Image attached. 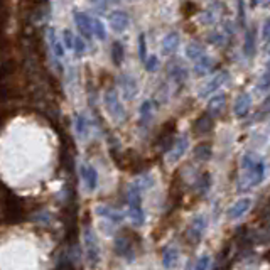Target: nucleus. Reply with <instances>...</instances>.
I'll return each mask as SVG.
<instances>
[{"label":"nucleus","mask_w":270,"mask_h":270,"mask_svg":"<svg viewBox=\"0 0 270 270\" xmlns=\"http://www.w3.org/2000/svg\"><path fill=\"white\" fill-rule=\"evenodd\" d=\"M24 216V208L20 204V199L14 196L12 193H4L2 199V218L7 223H15Z\"/></svg>","instance_id":"f257e3e1"},{"label":"nucleus","mask_w":270,"mask_h":270,"mask_svg":"<svg viewBox=\"0 0 270 270\" xmlns=\"http://www.w3.org/2000/svg\"><path fill=\"white\" fill-rule=\"evenodd\" d=\"M108 22H110V27L115 32H123V31H127L130 26V17L127 12H123V10H113V12H110V15H108Z\"/></svg>","instance_id":"f03ea898"},{"label":"nucleus","mask_w":270,"mask_h":270,"mask_svg":"<svg viewBox=\"0 0 270 270\" xmlns=\"http://www.w3.org/2000/svg\"><path fill=\"white\" fill-rule=\"evenodd\" d=\"M74 22H76L81 36L86 37V39H90L91 37V19H90V15L85 14V12H74Z\"/></svg>","instance_id":"7ed1b4c3"},{"label":"nucleus","mask_w":270,"mask_h":270,"mask_svg":"<svg viewBox=\"0 0 270 270\" xmlns=\"http://www.w3.org/2000/svg\"><path fill=\"white\" fill-rule=\"evenodd\" d=\"M177 48H179V34L177 32H169L168 36L162 39V53L164 54H174Z\"/></svg>","instance_id":"20e7f679"},{"label":"nucleus","mask_w":270,"mask_h":270,"mask_svg":"<svg viewBox=\"0 0 270 270\" xmlns=\"http://www.w3.org/2000/svg\"><path fill=\"white\" fill-rule=\"evenodd\" d=\"M250 107H252L250 96H248V95H240L238 100H237V103H235V112H237L238 117H243V115L248 113Z\"/></svg>","instance_id":"39448f33"},{"label":"nucleus","mask_w":270,"mask_h":270,"mask_svg":"<svg viewBox=\"0 0 270 270\" xmlns=\"http://www.w3.org/2000/svg\"><path fill=\"white\" fill-rule=\"evenodd\" d=\"M243 51H245V54L248 57H252L255 54V31H254V29H248L246 34H245Z\"/></svg>","instance_id":"423d86ee"},{"label":"nucleus","mask_w":270,"mask_h":270,"mask_svg":"<svg viewBox=\"0 0 270 270\" xmlns=\"http://www.w3.org/2000/svg\"><path fill=\"white\" fill-rule=\"evenodd\" d=\"M225 79H226V73H220L218 76H215V78L211 79V81L203 88V91H201V96H208V93H213V91L218 90V86H220L223 81H225Z\"/></svg>","instance_id":"0eeeda50"},{"label":"nucleus","mask_w":270,"mask_h":270,"mask_svg":"<svg viewBox=\"0 0 270 270\" xmlns=\"http://www.w3.org/2000/svg\"><path fill=\"white\" fill-rule=\"evenodd\" d=\"M48 37H49V43H51V48H53V53L56 57H63V46L59 43V39H57L56 32L53 27L48 29Z\"/></svg>","instance_id":"6e6552de"},{"label":"nucleus","mask_w":270,"mask_h":270,"mask_svg":"<svg viewBox=\"0 0 270 270\" xmlns=\"http://www.w3.org/2000/svg\"><path fill=\"white\" fill-rule=\"evenodd\" d=\"M186 54L189 59H193V61H199L201 57L204 56V49L201 48L199 44L196 43H191V44H188V48H186Z\"/></svg>","instance_id":"1a4fd4ad"},{"label":"nucleus","mask_w":270,"mask_h":270,"mask_svg":"<svg viewBox=\"0 0 270 270\" xmlns=\"http://www.w3.org/2000/svg\"><path fill=\"white\" fill-rule=\"evenodd\" d=\"M91 34H95L98 39L107 37V29L103 26V22L100 19H91Z\"/></svg>","instance_id":"9d476101"},{"label":"nucleus","mask_w":270,"mask_h":270,"mask_svg":"<svg viewBox=\"0 0 270 270\" xmlns=\"http://www.w3.org/2000/svg\"><path fill=\"white\" fill-rule=\"evenodd\" d=\"M213 59L211 57H208V56H203L201 59L198 61V65H196V73L198 74H203V73H208L211 68H213Z\"/></svg>","instance_id":"9b49d317"},{"label":"nucleus","mask_w":270,"mask_h":270,"mask_svg":"<svg viewBox=\"0 0 270 270\" xmlns=\"http://www.w3.org/2000/svg\"><path fill=\"white\" fill-rule=\"evenodd\" d=\"M112 59L115 65H122V61H123V46L120 44V43H113L112 44Z\"/></svg>","instance_id":"f8f14e48"},{"label":"nucleus","mask_w":270,"mask_h":270,"mask_svg":"<svg viewBox=\"0 0 270 270\" xmlns=\"http://www.w3.org/2000/svg\"><path fill=\"white\" fill-rule=\"evenodd\" d=\"M122 88L125 90V93H127V96L130 98V96L134 95L135 90H137V85H135V81H134V78L123 76V78H122Z\"/></svg>","instance_id":"ddd939ff"},{"label":"nucleus","mask_w":270,"mask_h":270,"mask_svg":"<svg viewBox=\"0 0 270 270\" xmlns=\"http://www.w3.org/2000/svg\"><path fill=\"white\" fill-rule=\"evenodd\" d=\"M225 107V95H216L213 100L210 101V112H218L220 113Z\"/></svg>","instance_id":"4468645a"},{"label":"nucleus","mask_w":270,"mask_h":270,"mask_svg":"<svg viewBox=\"0 0 270 270\" xmlns=\"http://www.w3.org/2000/svg\"><path fill=\"white\" fill-rule=\"evenodd\" d=\"M73 49L76 51L78 56H81L85 54V51H86V46L83 43V39L81 37H74V41H73Z\"/></svg>","instance_id":"2eb2a0df"},{"label":"nucleus","mask_w":270,"mask_h":270,"mask_svg":"<svg viewBox=\"0 0 270 270\" xmlns=\"http://www.w3.org/2000/svg\"><path fill=\"white\" fill-rule=\"evenodd\" d=\"M139 54H140V59L146 61L147 51H146V36H143V34H140V37H139Z\"/></svg>","instance_id":"dca6fc26"},{"label":"nucleus","mask_w":270,"mask_h":270,"mask_svg":"<svg viewBox=\"0 0 270 270\" xmlns=\"http://www.w3.org/2000/svg\"><path fill=\"white\" fill-rule=\"evenodd\" d=\"M63 36H65V46H66V48H68V49H73V41H74V36L71 34V31H68V29H66V31L63 32Z\"/></svg>","instance_id":"f3484780"},{"label":"nucleus","mask_w":270,"mask_h":270,"mask_svg":"<svg viewBox=\"0 0 270 270\" xmlns=\"http://www.w3.org/2000/svg\"><path fill=\"white\" fill-rule=\"evenodd\" d=\"M147 71H156L157 70V66H159V61H157V57L156 56H151L147 59Z\"/></svg>","instance_id":"a211bd4d"},{"label":"nucleus","mask_w":270,"mask_h":270,"mask_svg":"<svg viewBox=\"0 0 270 270\" xmlns=\"http://www.w3.org/2000/svg\"><path fill=\"white\" fill-rule=\"evenodd\" d=\"M248 204H250V201H242V203H240V204H237L238 206V208L237 210H233V211H230V215H240V213H242V211L243 210H246V208H248Z\"/></svg>","instance_id":"6ab92c4d"},{"label":"nucleus","mask_w":270,"mask_h":270,"mask_svg":"<svg viewBox=\"0 0 270 270\" xmlns=\"http://www.w3.org/2000/svg\"><path fill=\"white\" fill-rule=\"evenodd\" d=\"M210 39H213V44H216V46H223V36L221 34H213V36H211Z\"/></svg>","instance_id":"aec40b11"},{"label":"nucleus","mask_w":270,"mask_h":270,"mask_svg":"<svg viewBox=\"0 0 270 270\" xmlns=\"http://www.w3.org/2000/svg\"><path fill=\"white\" fill-rule=\"evenodd\" d=\"M238 7H240V22H242V26H245V7H243V2H240Z\"/></svg>","instance_id":"412c9836"},{"label":"nucleus","mask_w":270,"mask_h":270,"mask_svg":"<svg viewBox=\"0 0 270 270\" xmlns=\"http://www.w3.org/2000/svg\"><path fill=\"white\" fill-rule=\"evenodd\" d=\"M267 86H268V73L263 74V78H262V86H260V88H262V90H267Z\"/></svg>","instance_id":"4be33fe9"},{"label":"nucleus","mask_w":270,"mask_h":270,"mask_svg":"<svg viewBox=\"0 0 270 270\" xmlns=\"http://www.w3.org/2000/svg\"><path fill=\"white\" fill-rule=\"evenodd\" d=\"M263 41H267L268 39V20H265V24H263Z\"/></svg>","instance_id":"5701e85b"},{"label":"nucleus","mask_w":270,"mask_h":270,"mask_svg":"<svg viewBox=\"0 0 270 270\" xmlns=\"http://www.w3.org/2000/svg\"><path fill=\"white\" fill-rule=\"evenodd\" d=\"M107 2H110V4H117V2H120V0H107Z\"/></svg>","instance_id":"b1692460"},{"label":"nucleus","mask_w":270,"mask_h":270,"mask_svg":"<svg viewBox=\"0 0 270 270\" xmlns=\"http://www.w3.org/2000/svg\"><path fill=\"white\" fill-rule=\"evenodd\" d=\"M90 2H93V4H100L101 0H90Z\"/></svg>","instance_id":"393cba45"},{"label":"nucleus","mask_w":270,"mask_h":270,"mask_svg":"<svg viewBox=\"0 0 270 270\" xmlns=\"http://www.w3.org/2000/svg\"><path fill=\"white\" fill-rule=\"evenodd\" d=\"M260 2H262V0H254V4H255V5H257V4H260Z\"/></svg>","instance_id":"a878e982"}]
</instances>
